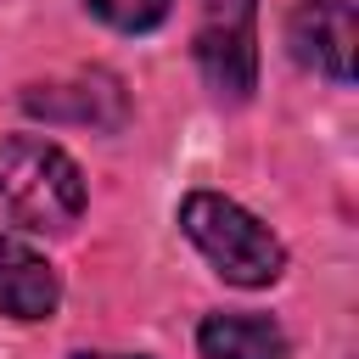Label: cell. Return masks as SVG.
Listing matches in <instances>:
<instances>
[{
  "mask_svg": "<svg viewBox=\"0 0 359 359\" xmlns=\"http://www.w3.org/2000/svg\"><path fill=\"white\" fill-rule=\"evenodd\" d=\"M67 359H123V353H84V348H79V353H67Z\"/></svg>",
  "mask_w": 359,
  "mask_h": 359,
  "instance_id": "cell-9",
  "label": "cell"
},
{
  "mask_svg": "<svg viewBox=\"0 0 359 359\" xmlns=\"http://www.w3.org/2000/svg\"><path fill=\"white\" fill-rule=\"evenodd\" d=\"M107 28H118V34H151L163 17H168V6L174 0H84Z\"/></svg>",
  "mask_w": 359,
  "mask_h": 359,
  "instance_id": "cell-8",
  "label": "cell"
},
{
  "mask_svg": "<svg viewBox=\"0 0 359 359\" xmlns=\"http://www.w3.org/2000/svg\"><path fill=\"white\" fill-rule=\"evenodd\" d=\"M191 56L213 95L247 101L258 90V0H196Z\"/></svg>",
  "mask_w": 359,
  "mask_h": 359,
  "instance_id": "cell-3",
  "label": "cell"
},
{
  "mask_svg": "<svg viewBox=\"0 0 359 359\" xmlns=\"http://www.w3.org/2000/svg\"><path fill=\"white\" fill-rule=\"evenodd\" d=\"M90 202L84 168L45 135L0 140V208L22 230H73Z\"/></svg>",
  "mask_w": 359,
  "mask_h": 359,
  "instance_id": "cell-1",
  "label": "cell"
},
{
  "mask_svg": "<svg viewBox=\"0 0 359 359\" xmlns=\"http://www.w3.org/2000/svg\"><path fill=\"white\" fill-rule=\"evenodd\" d=\"M180 230L191 236V247L230 280V286H275L286 275V247L280 236L252 219L241 202L219 196V191H191L180 202Z\"/></svg>",
  "mask_w": 359,
  "mask_h": 359,
  "instance_id": "cell-2",
  "label": "cell"
},
{
  "mask_svg": "<svg viewBox=\"0 0 359 359\" xmlns=\"http://www.w3.org/2000/svg\"><path fill=\"white\" fill-rule=\"evenodd\" d=\"M62 303V275L45 252H34L22 236L0 230V314L11 320H50Z\"/></svg>",
  "mask_w": 359,
  "mask_h": 359,
  "instance_id": "cell-6",
  "label": "cell"
},
{
  "mask_svg": "<svg viewBox=\"0 0 359 359\" xmlns=\"http://www.w3.org/2000/svg\"><path fill=\"white\" fill-rule=\"evenodd\" d=\"M202 359H292V342L264 314H208L196 325Z\"/></svg>",
  "mask_w": 359,
  "mask_h": 359,
  "instance_id": "cell-7",
  "label": "cell"
},
{
  "mask_svg": "<svg viewBox=\"0 0 359 359\" xmlns=\"http://www.w3.org/2000/svg\"><path fill=\"white\" fill-rule=\"evenodd\" d=\"M286 45L292 62L325 73L331 84H353V45H359L353 0H297L286 11Z\"/></svg>",
  "mask_w": 359,
  "mask_h": 359,
  "instance_id": "cell-4",
  "label": "cell"
},
{
  "mask_svg": "<svg viewBox=\"0 0 359 359\" xmlns=\"http://www.w3.org/2000/svg\"><path fill=\"white\" fill-rule=\"evenodd\" d=\"M22 112L45 118V123H84V129H123L129 118V95L107 67L73 73L62 84H28L22 90Z\"/></svg>",
  "mask_w": 359,
  "mask_h": 359,
  "instance_id": "cell-5",
  "label": "cell"
}]
</instances>
